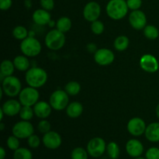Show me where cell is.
Masks as SVG:
<instances>
[{"mask_svg": "<svg viewBox=\"0 0 159 159\" xmlns=\"http://www.w3.org/2000/svg\"><path fill=\"white\" fill-rule=\"evenodd\" d=\"M48 73L43 68L33 67L25 73V80L29 86L35 89L41 88L48 81Z\"/></svg>", "mask_w": 159, "mask_h": 159, "instance_id": "1", "label": "cell"}, {"mask_svg": "<svg viewBox=\"0 0 159 159\" xmlns=\"http://www.w3.org/2000/svg\"><path fill=\"white\" fill-rule=\"evenodd\" d=\"M107 13L110 19L120 20L127 16L128 6L124 0H110L107 6Z\"/></svg>", "mask_w": 159, "mask_h": 159, "instance_id": "2", "label": "cell"}, {"mask_svg": "<svg viewBox=\"0 0 159 159\" xmlns=\"http://www.w3.org/2000/svg\"><path fill=\"white\" fill-rule=\"evenodd\" d=\"M66 37L65 34L61 32L57 29L50 30L46 34L44 38V43L47 48L51 51H59L65 44Z\"/></svg>", "mask_w": 159, "mask_h": 159, "instance_id": "3", "label": "cell"}, {"mask_svg": "<svg viewBox=\"0 0 159 159\" xmlns=\"http://www.w3.org/2000/svg\"><path fill=\"white\" fill-rule=\"evenodd\" d=\"M20 51L28 57H37L41 52L42 46L40 42L32 36H29L20 43Z\"/></svg>", "mask_w": 159, "mask_h": 159, "instance_id": "4", "label": "cell"}, {"mask_svg": "<svg viewBox=\"0 0 159 159\" xmlns=\"http://www.w3.org/2000/svg\"><path fill=\"white\" fill-rule=\"evenodd\" d=\"M6 96L13 98L19 96L22 90V84L20 79L14 75L5 77L2 81V87Z\"/></svg>", "mask_w": 159, "mask_h": 159, "instance_id": "5", "label": "cell"}, {"mask_svg": "<svg viewBox=\"0 0 159 159\" xmlns=\"http://www.w3.org/2000/svg\"><path fill=\"white\" fill-rule=\"evenodd\" d=\"M69 95L65 90L57 89L53 92L49 98V103L53 110L61 111L66 109L69 104Z\"/></svg>", "mask_w": 159, "mask_h": 159, "instance_id": "6", "label": "cell"}, {"mask_svg": "<svg viewBox=\"0 0 159 159\" xmlns=\"http://www.w3.org/2000/svg\"><path fill=\"white\" fill-rule=\"evenodd\" d=\"M107 145L104 139L99 137H96L89 141L86 150L92 158H99L107 152Z\"/></svg>", "mask_w": 159, "mask_h": 159, "instance_id": "7", "label": "cell"}, {"mask_svg": "<svg viewBox=\"0 0 159 159\" xmlns=\"http://www.w3.org/2000/svg\"><path fill=\"white\" fill-rule=\"evenodd\" d=\"M40 93L37 89L28 86L23 89L19 94V101L22 106L34 107L39 100Z\"/></svg>", "mask_w": 159, "mask_h": 159, "instance_id": "8", "label": "cell"}, {"mask_svg": "<svg viewBox=\"0 0 159 159\" xmlns=\"http://www.w3.org/2000/svg\"><path fill=\"white\" fill-rule=\"evenodd\" d=\"M12 134L19 139H26L34 134V127L30 121L23 120L16 123L12 128Z\"/></svg>", "mask_w": 159, "mask_h": 159, "instance_id": "9", "label": "cell"}, {"mask_svg": "<svg viewBox=\"0 0 159 159\" xmlns=\"http://www.w3.org/2000/svg\"><path fill=\"white\" fill-rule=\"evenodd\" d=\"M94 60L100 66H107L114 61V53L108 48H99L94 54Z\"/></svg>", "mask_w": 159, "mask_h": 159, "instance_id": "10", "label": "cell"}, {"mask_svg": "<svg viewBox=\"0 0 159 159\" xmlns=\"http://www.w3.org/2000/svg\"><path fill=\"white\" fill-rule=\"evenodd\" d=\"M146 127L147 126L144 120L140 117L131 118L127 125V131L134 137H140L144 134Z\"/></svg>", "mask_w": 159, "mask_h": 159, "instance_id": "11", "label": "cell"}, {"mask_svg": "<svg viewBox=\"0 0 159 159\" xmlns=\"http://www.w3.org/2000/svg\"><path fill=\"white\" fill-rule=\"evenodd\" d=\"M129 23L134 30H143L147 26V17L145 13L140 9L132 11L129 15Z\"/></svg>", "mask_w": 159, "mask_h": 159, "instance_id": "12", "label": "cell"}, {"mask_svg": "<svg viewBox=\"0 0 159 159\" xmlns=\"http://www.w3.org/2000/svg\"><path fill=\"white\" fill-rule=\"evenodd\" d=\"M42 142L45 148L50 150H56L62 144L61 136L57 132L51 131L44 134L42 138Z\"/></svg>", "mask_w": 159, "mask_h": 159, "instance_id": "13", "label": "cell"}, {"mask_svg": "<svg viewBox=\"0 0 159 159\" xmlns=\"http://www.w3.org/2000/svg\"><path fill=\"white\" fill-rule=\"evenodd\" d=\"M140 66L145 72L155 73L158 70L159 63L155 56L151 54H146L140 59Z\"/></svg>", "mask_w": 159, "mask_h": 159, "instance_id": "14", "label": "cell"}, {"mask_svg": "<svg viewBox=\"0 0 159 159\" xmlns=\"http://www.w3.org/2000/svg\"><path fill=\"white\" fill-rule=\"evenodd\" d=\"M101 14V7L96 2H89L83 9V16L85 20L93 23L99 19Z\"/></svg>", "mask_w": 159, "mask_h": 159, "instance_id": "15", "label": "cell"}, {"mask_svg": "<svg viewBox=\"0 0 159 159\" xmlns=\"http://www.w3.org/2000/svg\"><path fill=\"white\" fill-rule=\"evenodd\" d=\"M144 145L138 139H130L126 144V152L131 158L141 157L144 153Z\"/></svg>", "mask_w": 159, "mask_h": 159, "instance_id": "16", "label": "cell"}, {"mask_svg": "<svg viewBox=\"0 0 159 159\" xmlns=\"http://www.w3.org/2000/svg\"><path fill=\"white\" fill-rule=\"evenodd\" d=\"M22 108V104L19 100L10 99L6 100L2 107V110L5 115L8 116H14L19 114Z\"/></svg>", "mask_w": 159, "mask_h": 159, "instance_id": "17", "label": "cell"}, {"mask_svg": "<svg viewBox=\"0 0 159 159\" xmlns=\"http://www.w3.org/2000/svg\"><path fill=\"white\" fill-rule=\"evenodd\" d=\"M34 114L40 119H47L50 116L52 112V107L49 102L45 101H38L34 106Z\"/></svg>", "mask_w": 159, "mask_h": 159, "instance_id": "18", "label": "cell"}, {"mask_svg": "<svg viewBox=\"0 0 159 159\" xmlns=\"http://www.w3.org/2000/svg\"><path fill=\"white\" fill-rule=\"evenodd\" d=\"M33 21L39 26H45L51 20V16L49 11H47L43 9H37L34 12L32 16Z\"/></svg>", "mask_w": 159, "mask_h": 159, "instance_id": "19", "label": "cell"}, {"mask_svg": "<svg viewBox=\"0 0 159 159\" xmlns=\"http://www.w3.org/2000/svg\"><path fill=\"white\" fill-rule=\"evenodd\" d=\"M144 135L146 139L151 142H159V122H153L148 125Z\"/></svg>", "mask_w": 159, "mask_h": 159, "instance_id": "20", "label": "cell"}, {"mask_svg": "<svg viewBox=\"0 0 159 159\" xmlns=\"http://www.w3.org/2000/svg\"><path fill=\"white\" fill-rule=\"evenodd\" d=\"M83 106L81 102L75 101V102H71L68 105V107L65 109V112L68 117L75 119V118L79 117L83 113Z\"/></svg>", "mask_w": 159, "mask_h": 159, "instance_id": "21", "label": "cell"}, {"mask_svg": "<svg viewBox=\"0 0 159 159\" xmlns=\"http://www.w3.org/2000/svg\"><path fill=\"white\" fill-rule=\"evenodd\" d=\"M13 64L15 65L16 69L20 71H26L30 69V62L28 57L23 55H18L15 57L13 59Z\"/></svg>", "mask_w": 159, "mask_h": 159, "instance_id": "22", "label": "cell"}, {"mask_svg": "<svg viewBox=\"0 0 159 159\" xmlns=\"http://www.w3.org/2000/svg\"><path fill=\"white\" fill-rule=\"evenodd\" d=\"M16 69L15 65L13 61L11 60H4L2 61L1 66H0V72L2 77H7V76L12 75L14 72V70Z\"/></svg>", "mask_w": 159, "mask_h": 159, "instance_id": "23", "label": "cell"}, {"mask_svg": "<svg viewBox=\"0 0 159 159\" xmlns=\"http://www.w3.org/2000/svg\"><path fill=\"white\" fill-rule=\"evenodd\" d=\"M130 44V40L127 36L120 35L115 39L113 47L118 51H124L127 49Z\"/></svg>", "mask_w": 159, "mask_h": 159, "instance_id": "24", "label": "cell"}, {"mask_svg": "<svg viewBox=\"0 0 159 159\" xmlns=\"http://www.w3.org/2000/svg\"><path fill=\"white\" fill-rule=\"evenodd\" d=\"M71 25H72L71 20L68 17L62 16L57 20V21L56 22L55 26L56 29H57L61 32L65 34V33L68 32L71 30Z\"/></svg>", "mask_w": 159, "mask_h": 159, "instance_id": "25", "label": "cell"}, {"mask_svg": "<svg viewBox=\"0 0 159 159\" xmlns=\"http://www.w3.org/2000/svg\"><path fill=\"white\" fill-rule=\"evenodd\" d=\"M107 153L110 159H117L120 157V150L117 143L110 141L107 145Z\"/></svg>", "mask_w": 159, "mask_h": 159, "instance_id": "26", "label": "cell"}, {"mask_svg": "<svg viewBox=\"0 0 159 159\" xmlns=\"http://www.w3.org/2000/svg\"><path fill=\"white\" fill-rule=\"evenodd\" d=\"M144 37L151 40H156L159 36V30L158 28L154 25H147L143 29Z\"/></svg>", "mask_w": 159, "mask_h": 159, "instance_id": "27", "label": "cell"}, {"mask_svg": "<svg viewBox=\"0 0 159 159\" xmlns=\"http://www.w3.org/2000/svg\"><path fill=\"white\" fill-rule=\"evenodd\" d=\"M65 91L69 96H77L81 91V85L75 81H71L65 85Z\"/></svg>", "mask_w": 159, "mask_h": 159, "instance_id": "28", "label": "cell"}, {"mask_svg": "<svg viewBox=\"0 0 159 159\" xmlns=\"http://www.w3.org/2000/svg\"><path fill=\"white\" fill-rule=\"evenodd\" d=\"M13 159H33V154L26 148H19L14 151Z\"/></svg>", "mask_w": 159, "mask_h": 159, "instance_id": "29", "label": "cell"}, {"mask_svg": "<svg viewBox=\"0 0 159 159\" xmlns=\"http://www.w3.org/2000/svg\"><path fill=\"white\" fill-rule=\"evenodd\" d=\"M28 30L25 26H17L12 30V36L15 39L19 40H23L28 37Z\"/></svg>", "mask_w": 159, "mask_h": 159, "instance_id": "30", "label": "cell"}, {"mask_svg": "<svg viewBox=\"0 0 159 159\" xmlns=\"http://www.w3.org/2000/svg\"><path fill=\"white\" fill-rule=\"evenodd\" d=\"M20 117L23 120L30 121L35 114H34V108L32 107H28V106H22V108L20 110Z\"/></svg>", "mask_w": 159, "mask_h": 159, "instance_id": "31", "label": "cell"}, {"mask_svg": "<svg viewBox=\"0 0 159 159\" xmlns=\"http://www.w3.org/2000/svg\"><path fill=\"white\" fill-rule=\"evenodd\" d=\"M89 153L87 150L81 147H77L71 151V159H88Z\"/></svg>", "mask_w": 159, "mask_h": 159, "instance_id": "32", "label": "cell"}, {"mask_svg": "<svg viewBox=\"0 0 159 159\" xmlns=\"http://www.w3.org/2000/svg\"><path fill=\"white\" fill-rule=\"evenodd\" d=\"M90 28H91V31L93 34H96V35H100L104 32L105 26H104V23L102 21L97 20L91 23Z\"/></svg>", "mask_w": 159, "mask_h": 159, "instance_id": "33", "label": "cell"}, {"mask_svg": "<svg viewBox=\"0 0 159 159\" xmlns=\"http://www.w3.org/2000/svg\"><path fill=\"white\" fill-rule=\"evenodd\" d=\"M6 144H7L9 149L12 151H16L20 148V139L15 135L12 134L7 138Z\"/></svg>", "mask_w": 159, "mask_h": 159, "instance_id": "34", "label": "cell"}, {"mask_svg": "<svg viewBox=\"0 0 159 159\" xmlns=\"http://www.w3.org/2000/svg\"><path fill=\"white\" fill-rule=\"evenodd\" d=\"M51 125L50 124V122L48 120H47L46 119H43L38 123V125H37V130H39V132L43 134L48 133V132L51 131Z\"/></svg>", "mask_w": 159, "mask_h": 159, "instance_id": "35", "label": "cell"}, {"mask_svg": "<svg viewBox=\"0 0 159 159\" xmlns=\"http://www.w3.org/2000/svg\"><path fill=\"white\" fill-rule=\"evenodd\" d=\"M40 142H41V141H40V138H39L37 135L34 134L27 138L28 146H29L30 148H37L40 145Z\"/></svg>", "mask_w": 159, "mask_h": 159, "instance_id": "36", "label": "cell"}, {"mask_svg": "<svg viewBox=\"0 0 159 159\" xmlns=\"http://www.w3.org/2000/svg\"><path fill=\"white\" fill-rule=\"evenodd\" d=\"M146 159H159V148L152 147L147 150L145 153Z\"/></svg>", "mask_w": 159, "mask_h": 159, "instance_id": "37", "label": "cell"}, {"mask_svg": "<svg viewBox=\"0 0 159 159\" xmlns=\"http://www.w3.org/2000/svg\"><path fill=\"white\" fill-rule=\"evenodd\" d=\"M127 4L129 9L132 11L138 10L142 5V0H127Z\"/></svg>", "mask_w": 159, "mask_h": 159, "instance_id": "38", "label": "cell"}, {"mask_svg": "<svg viewBox=\"0 0 159 159\" xmlns=\"http://www.w3.org/2000/svg\"><path fill=\"white\" fill-rule=\"evenodd\" d=\"M40 6L42 9L47 11H51L54 7V0H40Z\"/></svg>", "mask_w": 159, "mask_h": 159, "instance_id": "39", "label": "cell"}, {"mask_svg": "<svg viewBox=\"0 0 159 159\" xmlns=\"http://www.w3.org/2000/svg\"><path fill=\"white\" fill-rule=\"evenodd\" d=\"M12 0H0V9L3 11L8 10L12 6Z\"/></svg>", "mask_w": 159, "mask_h": 159, "instance_id": "40", "label": "cell"}, {"mask_svg": "<svg viewBox=\"0 0 159 159\" xmlns=\"http://www.w3.org/2000/svg\"><path fill=\"white\" fill-rule=\"evenodd\" d=\"M86 49L89 52L92 53V54H95V53L96 52V51L98 50L96 45L93 43H89V44L86 46Z\"/></svg>", "mask_w": 159, "mask_h": 159, "instance_id": "41", "label": "cell"}, {"mask_svg": "<svg viewBox=\"0 0 159 159\" xmlns=\"http://www.w3.org/2000/svg\"><path fill=\"white\" fill-rule=\"evenodd\" d=\"M6 156V152L4 148H0V159H5Z\"/></svg>", "mask_w": 159, "mask_h": 159, "instance_id": "42", "label": "cell"}, {"mask_svg": "<svg viewBox=\"0 0 159 159\" xmlns=\"http://www.w3.org/2000/svg\"><path fill=\"white\" fill-rule=\"evenodd\" d=\"M155 113H156V116L159 119V103L157 105L156 108H155Z\"/></svg>", "mask_w": 159, "mask_h": 159, "instance_id": "43", "label": "cell"}, {"mask_svg": "<svg viewBox=\"0 0 159 159\" xmlns=\"http://www.w3.org/2000/svg\"><path fill=\"white\" fill-rule=\"evenodd\" d=\"M0 114H1V116H0V120H1V122L2 121V120H3V117H4V115H5V113H4V112H3V110H2V108L0 109Z\"/></svg>", "mask_w": 159, "mask_h": 159, "instance_id": "44", "label": "cell"}, {"mask_svg": "<svg viewBox=\"0 0 159 159\" xmlns=\"http://www.w3.org/2000/svg\"><path fill=\"white\" fill-rule=\"evenodd\" d=\"M4 124H3L2 122H1V124H0V130H4Z\"/></svg>", "mask_w": 159, "mask_h": 159, "instance_id": "45", "label": "cell"}, {"mask_svg": "<svg viewBox=\"0 0 159 159\" xmlns=\"http://www.w3.org/2000/svg\"><path fill=\"white\" fill-rule=\"evenodd\" d=\"M134 159H146V158H142V157H138V158H135Z\"/></svg>", "mask_w": 159, "mask_h": 159, "instance_id": "46", "label": "cell"}]
</instances>
